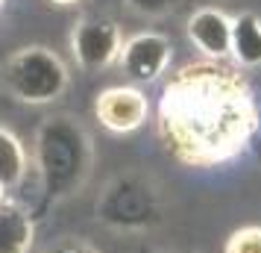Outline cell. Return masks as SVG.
Wrapping results in <instances>:
<instances>
[{
	"label": "cell",
	"mask_w": 261,
	"mask_h": 253,
	"mask_svg": "<svg viewBox=\"0 0 261 253\" xmlns=\"http://www.w3.org/2000/svg\"><path fill=\"white\" fill-rule=\"evenodd\" d=\"M3 3H6V0H0V9H3Z\"/></svg>",
	"instance_id": "obj_17"
},
{
	"label": "cell",
	"mask_w": 261,
	"mask_h": 253,
	"mask_svg": "<svg viewBox=\"0 0 261 253\" xmlns=\"http://www.w3.org/2000/svg\"><path fill=\"white\" fill-rule=\"evenodd\" d=\"M41 192L59 203L83 192L94 168V142L73 115H50L38 124L33 147Z\"/></svg>",
	"instance_id": "obj_2"
},
{
	"label": "cell",
	"mask_w": 261,
	"mask_h": 253,
	"mask_svg": "<svg viewBox=\"0 0 261 253\" xmlns=\"http://www.w3.org/2000/svg\"><path fill=\"white\" fill-rule=\"evenodd\" d=\"M94 115L103 130H109L115 135H129L147 124L150 100L135 85H112V88H103L97 95Z\"/></svg>",
	"instance_id": "obj_7"
},
{
	"label": "cell",
	"mask_w": 261,
	"mask_h": 253,
	"mask_svg": "<svg viewBox=\"0 0 261 253\" xmlns=\"http://www.w3.org/2000/svg\"><path fill=\"white\" fill-rule=\"evenodd\" d=\"M44 253H100L94 244H88L83 239H62L56 244H50Z\"/></svg>",
	"instance_id": "obj_14"
},
{
	"label": "cell",
	"mask_w": 261,
	"mask_h": 253,
	"mask_svg": "<svg viewBox=\"0 0 261 253\" xmlns=\"http://www.w3.org/2000/svg\"><path fill=\"white\" fill-rule=\"evenodd\" d=\"M188 41L202 53V59L229 62L232 56V15L217 6H200L185 21Z\"/></svg>",
	"instance_id": "obj_8"
},
{
	"label": "cell",
	"mask_w": 261,
	"mask_h": 253,
	"mask_svg": "<svg viewBox=\"0 0 261 253\" xmlns=\"http://www.w3.org/2000/svg\"><path fill=\"white\" fill-rule=\"evenodd\" d=\"M68 83H71V74L65 68V62L41 44L15 50L0 68L3 91L27 106H47L53 100H59L68 91Z\"/></svg>",
	"instance_id": "obj_3"
},
{
	"label": "cell",
	"mask_w": 261,
	"mask_h": 253,
	"mask_svg": "<svg viewBox=\"0 0 261 253\" xmlns=\"http://www.w3.org/2000/svg\"><path fill=\"white\" fill-rule=\"evenodd\" d=\"M162 194L153 180L141 174H120L106 182L94 203V215L100 224L118 233H144L162 221Z\"/></svg>",
	"instance_id": "obj_4"
},
{
	"label": "cell",
	"mask_w": 261,
	"mask_h": 253,
	"mask_svg": "<svg viewBox=\"0 0 261 253\" xmlns=\"http://www.w3.org/2000/svg\"><path fill=\"white\" fill-rule=\"evenodd\" d=\"M155 130L179 165L220 168L252 147L261 106L241 68L197 59L165 83Z\"/></svg>",
	"instance_id": "obj_1"
},
{
	"label": "cell",
	"mask_w": 261,
	"mask_h": 253,
	"mask_svg": "<svg viewBox=\"0 0 261 253\" xmlns=\"http://www.w3.org/2000/svg\"><path fill=\"white\" fill-rule=\"evenodd\" d=\"M173 62V44L162 33H135L123 41L118 56L120 71L129 77L132 83H155L162 74H167Z\"/></svg>",
	"instance_id": "obj_6"
},
{
	"label": "cell",
	"mask_w": 261,
	"mask_h": 253,
	"mask_svg": "<svg viewBox=\"0 0 261 253\" xmlns=\"http://www.w3.org/2000/svg\"><path fill=\"white\" fill-rule=\"evenodd\" d=\"M53 6H73V3H80V0H47Z\"/></svg>",
	"instance_id": "obj_15"
},
{
	"label": "cell",
	"mask_w": 261,
	"mask_h": 253,
	"mask_svg": "<svg viewBox=\"0 0 261 253\" xmlns=\"http://www.w3.org/2000/svg\"><path fill=\"white\" fill-rule=\"evenodd\" d=\"M27 168H30V159L21 139L0 124V189L15 192L27 180Z\"/></svg>",
	"instance_id": "obj_11"
},
{
	"label": "cell",
	"mask_w": 261,
	"mask_h": 253,
	"mask_svg": "<svg viewBox=\"0 0 261 253\" xmlns=\"http://www.w3.org/2000/svg\"><path fill=\"white\" fill-rule=\"evenodd\" d=\"M120 48H123V36L112 18H85L71 33L73 59L85 71H103L109 65H115Z\"/></svg>",
	"instance_id": "obj_5"
},
{
	"label": "cell",
	"mask_w": 261,
	"mask_h": 253,
	"mask_svg": "<svg viewBox=\"0 0 261 253\" xmlns=\"http://www.w3.org/2000/svg\"><path fill=\"white\" fill-rule=\"evenodd\" d=\"M36 239L33 215L15 200L0 203V253H30Z\"/></svg>",
	"instance_id": "obj_10"
},
{
	"label": "cell",
	"mask_w": 261,
	"mask_h": 253,
	"mask_svg": "<svg viewBox=\"0 0 261 253\" xmlns=\"http://www.w3.org/2000/svg\"><path fill=\"white\" fill-rule=\"evenodd\" d=\"M223 253H261V227L247 224V227H238L235 233H229Z\"/></svg>",
	"instance_id": "obj_12"
},
{
	"label": "cell",
	"mask_w": 261,
	"mask_h": 253,
	"mask_svg": "<svg viewBox=\"0 0 261 253\" xmlns=\"http://www.w3.org/2000/svg\"><path fill=\"white\" fill-rule=\"evenodd\" d=\"M235 68L252 71L261 68V15L241 12L232 15V56Z\"/></svg>",
	"instance_id": "obj_9"
},
{
	"label": "cell",
	"mask_w": 261,
	"mask_h": 253,
	"mask_svg": "<svg viewBox=\"0 0 261 253\" xmlns=\"http://www.w3.org/2000/svg\"><path fill=\"white\" fill-rule=\"evenodd\" d=\"M126 6H129V12H135L138 18L162 21V18L176 12L179 0H126Z\"/></svg>",
	"instance_id": "obj_13"
},
{
	"label": "cell",
	"mask_w": 261,
	"mask_h": 253,
	"mask_svg": "<svg viewBox=\"0 0 261 253\" xmlns=\"http://www.w3.org/2000/svg\"><path fill=\"white\" fill-rule=\"evenodd\" d=\"M3 200H6V192H3V189H0V203H3Z\"/></svg>",
	"instance_id": "obj_16"
}]
</instances>
